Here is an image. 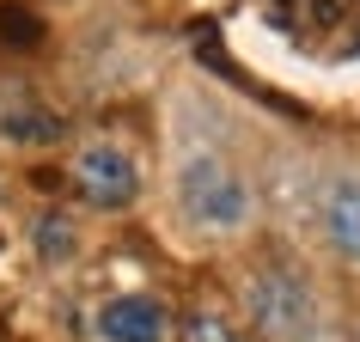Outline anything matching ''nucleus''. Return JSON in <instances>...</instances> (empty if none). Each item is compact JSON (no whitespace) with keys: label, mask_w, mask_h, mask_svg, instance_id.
<instances>
[{"label":"nucleus","mask_w":360,"mask_h":342,"mask_svg":"<svg viewBox=\"0 0 360 342\" xmlns=\"http://www.w3.org/2000/svg\"><path fill=\"white\" fill-rule=\"evenodd\" d=\"M98 330L110 342H165V312L153 300H110L98 312Z\"/></svg>","instance_id":"obj_4"},{"label":"nucleus","mask_w":360,"mask_h":342,"mask_svg":"<svg viewBox=\"0 0 360 342\" xmlns=\"http://www.w3.org/2000/svg\"><path fill=\"white\" fill-rule=\"evenodd\" d=\"M190 342H232V336H226L214 318H190Z\"/></svg>","instance_id":"obj_6"},{"label":"nucleus","mask_w":360,"mask_h":342,"mask_svg":"<svg viewBox=\"0 0 360 342\" xmlns=\"http://www.w3.org/2000/svg\"><path fill=\"white\" fill-rule=\"evenodd\" d=\"M250 312H257V324H263L269 336H305L311 318H318L311 293H305L287 269H269V275L250 281Z\"/></svg>","instance_id":"obj_2"},{"label":"nucleus","mask_w":360,"mask_h":342,"mask_svg":"<svg viewBox=\"0 0 360 342\" xmlns=\"http://www.w3.org/2000/svg\"><path fill=\"white\" fill-rule=\"evenodd\" d=\"M177 202H184V214H190L195 227H208V232H232V227H245V214H250V196L238 184V171L226 159H214V153L184 159V171H177Z\"/></svg>","instance_id":"obj_1"},{"label":"nucleus","mask_w":360,"mask_h":342,"mask_svg":"<svg viewBox=\"0 0 360 342\" xmlns=\"http://www.w3.org/2000/svg\"><path fill=\"white\" fill-rule=\"evenodd\" d=\"M74 184H79V196L86 202H98V208H122L134 196V159L122 147H110V141H98V147H86L74 159Z\"/></svg>","instance_id":"obj_3"},{"label":"nucleus","mask_w":360,"mask_h":342,"mask_svg":"<svg viewBox=\"0 0 360 342\" xmlns=\"http://www.w3.org/2000/svg\"><path fill=\"white\" fill-rule=\"evenodd\" d=\"M323 232H330V245L342 257L360 263V184H336L330 190V202H323Z\"/></svg>","instance_id":"obj_5"}]
</instances>
